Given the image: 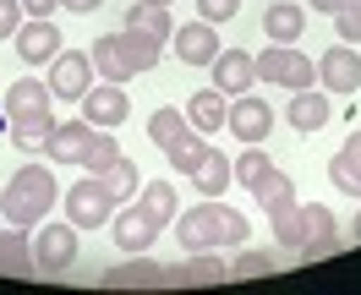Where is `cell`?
Returning <instances> with one entry per match:
<instances>
[{"label":"cell","instance_id":"cell-1","mask_svg":"<svg viewBox=\"0 0 361 295\" xmlns=\"http://www.w3.org/2000/svg\"><path fill=\"white\" fill-rule=\"evenodd\" d=\"M180 251H225V246H247V213H235L225 208L219 197H208V203L186 208L180 213Z\"/></svg>","mask_w":361,"mask_h":295},{"label":"cell","instance_id":"cell-2","mask_svg":"<svg viewBox=\"0 0 361 295\" xmlns=\"http://www.w3.org/2000/svg\"><path fill=\"white\" fill-rule=\"evenodd\" d=\"M55 208V164H23L6 192H0V213L6 225H23V230H39Z\"/></svg>","mask_w":361,"mask_h":295},{"label":"cell","instance_id":"cell-3","mask_svg":"<svg viewBox=\"0 0 361 295\" xmlns=\"http://www.w3.org/2000/svg\"><path fill=\"white\" fill-rule=\"evenodd\" d=\"M93 71L104 77V82H132L137 71H154L159 55H164V44H154V39H142V33H104V39H93Z\"/></svg>","mask_w":361,"mask_h":295},{"label":"cell","instance_id":"cell-4","mask_svg":"<svg viewBox=\"0 0 361 295\" xmlns=\"http://www.w3.org/2000/svg\"><path fill=\"white\" fill-rule=\"evenodd\" d=\"M257 82L285 88V93L317 88V61H312V55H301L295 44H269V55H257Z\"/></svg>","mask_w":361,"mask_h":295},{"label":"cell","instance_id":"cell-5","mask_svg":"<svg viewBox=\"0 0 361 295\" xmlns=\"http://www.w3.org/2000/svg\"><path fill=\"white\" fill-rule=\"evenodd\" d=\"M110 213H115V192L99 181V175H82V181L66 192V219L77 230H99Z\"/></svg>","mask_w":361,"mask_h":295},{"label":"cell","instance_id":"cell-6","mask_svg":"<svg viewBox=\"0 0 361 295\" xmlns=\"http://www.w3.org/2000/svg\"><path fill=\"white\" fill-rule=\"evenodd\" d=\"M88 88H93V55L88 49H61V55L49 61V93H55V104H61V99L77 104Z\"/></svg>","mask_w":361,"mask_h":295},{"label":"cell","instance_id":"cell-7","mask_svg":"<svg viewBox=\"0 0 361 295\" xmlns=\"http://www.w3.org/2000/svg\"><path fill=\"white\" fill-rule=\"evenodd\" d=\"M317 88L339 93V99L361 93V55H356V44H334V49L317 55Z\"/></svg>","mask_w":361,"mask_h":295},{"label":"cell","instance_id":"cell-8","mask_svg":"<svg viewBox=\"0 0 361 295\" xmlns=\"http://www.w3.org/2000/svg\"><path fill=\"white\" fill-rule=\"evenodd\" d=\"M33 263H39V273H66L71 263H77V225H55V219H44V230L33 235Z\"/></svg>","mask_w":361,"mask_h":295},{"label":"cell","instance_id":"cell-9","mask_svg":"<svg viewBox=\"0 0 361 295\" xmlns=\"http://www.w3.org/2000/svg\"><path fill=\"white\" fill-rule=\"evenodd\" d=\"M225 126L235 132V142H269L274 137V110H269V99H252V93H235L230 99V110H225Z\"/></svg>","mask_w":361,"mask_h":295},{"label":"cell","instance_id":"cell-10","mask_svg":"<svg viewBox=\"0 0 361 295\" xmlns=\"http://www.w3.org/2000/svg\"><path fill=\"white\" fill-rule=\"evenodd\" d=\"M99 132L104 126H93V120H55V132H49V142H44V153H49V164H82L88 159V148L99 142Z\"/></svg>","mask_w":361,"mask_h":295},{"label":"cell","instance_id":"cell-11","mask_svg":"<svg viewBox=\"0 0 361 295\" xmlns=\"http://www.w3.org/2000/svg\"><path fill=\"white\" fill-rule=\"evenodd\" d=\"M99 284H104V290H159V284H170V268L154 263L148 251H132V263L104 268V273H99Z\"/></svg>","mask_w":361,"mask_h":295},{"label":"cell","instance_id":"cell-12","mask_svg":"<svg viewBox=\"0 0 361 295\" xmlns=\"http://www.w3.org/2000/svg\"><path fill=\"white\" fill-rule=\"evenodd\" d=\"M17 61H27V66H49L61 49H66V39H61V27L49 23V17H27L23 27H17Z\"/></svg>","mask_w":361,"mask_h":295},{"label":"cell","instance_id":"cell-13","mask_svg":"<svg viewBox=\"0 0 361 295\" xmlns=\"http://www.w3.org/2000/svg\"><path fill=\"white\" fill-rule=\"evenodd\" d=\"M77 104H82V120L104 126V132H115V126L132 115V99H126V88H121V82H93Z\"/></svg>","mask_w":361,"mask_h":295},{"label":"cell","instance_id":"cell-14","mask_svg":"<svg viewBox=\"0 0 361 295\" xmlns=\"http://www.w3.org/2000/svg\"><path fill=\"white\" fill-rule=\"evenodd\" d=\"M208 71H214V88L225 93V99H235V93H252V82H257V55H247V49H219Z\"/></svg>","mask_w":361,"mask_h":295},{"label":"cell","instance_id":"cell-15","mask_svg":"<svg viewBox=\"0 0 361 295\" xmlns=\"http://www.w3.org/2000/svg\"><path fill=\"white\" fill-rule=\"evenodd\" d=\"M170 44H176V55L186 61V66H214V55H219V33H214V23H180L176 33H170Z\"/></svg>","mask_w":361,"mask_h":295},{"label":"cell","instance_id":"cell-16","mask_svg":"<svg viewBox=\"0 0 361 295\" xmlns=\"http://www.w3.org/2000/svg\"><path fill=\"white\" fill-rule=\"evenodd\" d=\"M186 181L197 186L203 197H219V192L235 181V170H230V159L219 153V148H214V142H203V148H197V159L186 164Z\"/></svg>","mask_w":361,"mask_h":295},{"label":"cell","instance_id":"cell-17","mask_svg":"<svg viewBox=\"0 0 361 295\" xmlns=\"http://www.w3.org/2000/svg\"><path fill=\"white\" fill-rule=\"evenodd\" d=\"M219 279H230V263L219 257V251H186L176 268H170V284H180V290H197V284H219Z\"/></svg>","mask_w":361,"mask_h":295},{"label":"cell","instance_id":"cell-18","mask_svg":"<svg viewBox=\"0 0 361 295\" xmlns=\"http://www.w3.org/2000/svg\"><path fill=\"white\" fill-rule=\"evenodd\" d=\"M329 120H334V104H329V93H323V88H301V93L290 99V126H295L301 137L323 132Z\"/></svg>","mask_w":361,"mask_h":295},{"label":"cell","instance_id":"cell-19","mask_svg":"<svg viewBox=\"0 0 361 295\" xmlns=\"http://www.w3.org/2000/svg\"><path fill=\"white\" fill-rule=\"evenodd\" d=\"M137 213L154 230H170L176 225V186L170 181H142L137 186Z\"/></svg>","mask_w":361,"mask_h":295},{"label":"cell","instance_id":"cell-20","mask_svg":"<svg viewBox=\"0 0 361 295\" xmlns=\"http://www.w3.org/2000/svg\"><path fill=\"white\" fill-rule=\"evenodd\" d=\"M329 181H334V192H345V197L361 203V132H350L345 148L329 159Z\"/></svg>","mask_w":361,"mask_h":295},{"label":"cell","instance_id":"cell-21","mask_svg":"<svg viewBox=\"0 0 361 295\" xmlns=\"http://www.w3.org/2000/svg\"><path fill=\"white\" fill-rule=\"evenodd\" d=\"M263 33H269V44H295L307 33V11L295 0H274L269 11H263Z\"/></svg>","mask_w":361,"mask_h":295},{"label":"cell","instance_id":"cell-22","mask_svg":"<svg viewBox=\"0 0 361 295\" xmlns=\"http://www.w3.org/2000/svg\"><path fill=\"white\" fill-rule=\"evenodd\" d=\"M33 110H55V93H49V82H39V77H17V82L6 88V120L33 115Z\"/></svg>","mask_w":361,"mask_h":295},{"label":"cell","instance_id":"cell-23","mask_svg":"<svg viewBox=\"0 0 361 295\" xmlns=\"http://www.w3.org/2000/svg\"><path fill=\"white\" fill-rule=\"evenodd\" d=\"M0 273H39V263H33V235H27L23 225L0 230Z\"/></svg>","mask_w":361,"mask_h":295},{"label":"cell","instance_id":"cell-24","mask_svg":"<svg viewBox=\"0 0 361 295\" xmlns=\"http://www.w3.org/2000/svg\"><path fill=\"white\" fill-rule=\"evenodd\" d=\"M11 126V148H23V153H39L55 132V110H33V115H17V120H6Z\"/></svg>","mask_w":361,"mask_h":295},{"label":"cell","instance_id":"cell-25","mask_svg":"<svg viewBox=\"0 0 361 295\" xmlns=\"http://www.w3.org/2000/svg\"><path fill=\"white\" fill-rule=\"evenodd\" d=\"M126 33H142V39H154V44H170L176 23H170L164 6H142V0H132V11H126Z\"/></svg>","mask_w":361,"mask_h":295},{"label":"cell","instance_id":"cell-26","mask_svg":"<svg viewBox=\"0 0 361 295\" xmlns=\"http://www.w3.org/2000/svg\"><path fill=\"white\" fill-rule=\"evenodd\" d=\"M225 93L219 88H203V93H192V99H186V120H192V126H197V132H219V126H225Z\"/></svg>","mask_w":361,"mask_h":295},{"label":"cell","instance_id":"cell-27","mask_svg":"<svg viewBox=\"0 0 361 295\" xmlns=\"http://www.w3.org/2000/svg\"><path fill=\"white\" fill-rule=\"evenodd\" d=\"M269 230H274V241H279L285 251H301V246H307V219H301V203L274 208V213H269Z\"/></svg>","mask_w":361,"mask_h":295},{"label":"cell","instance_id":"cell-28","mask_svg":"<svg viewBox=\"0 0 361 295\" xmlns=\"http://www.w3.org/2000/svg\"><path fill=\"white\" fill-rule=\"evenodd\" d=\"M154 235H159V230L148 225L137 208H126V213L115 219V241H121V251H148V246H154Z\"/></svg>","mask_w":361,"mask_h":295},{"label":"cell","instance_id":"cell-29","mask_svg":"<svg viewBox=\"0 0 361 295\" xmlns=\"http://www.w3.org/2000/svg\"><path fill=\"white\" fill-rule=\"evenodd\" d=\"M257 203H263V213H274V208H290L295 203V181L285 175V170H269L263 181H257V192H252Z\"/></svg>","mask_w":361,"mask_h":295},{"label":"cell","instance_id":"cell-30","mask_svg":"<svg viewBox=\"0 0 361 295\" xmlns=\"http://www.w3.org/2000/svg\"><path fill=\"white\" fill-rule=\"evenodd\" d=\"M99 181H104V186L115 192V203H126V197H137V186H142V170H137V164L126 159V153H121V159H115L110 170H99Z\"/></svg>","mask_w":361,"mask_h":295},{"label":"cell","instance_id":"cell-31","mask_svg":"<svg viewBox=\"0 0 361 295\" xmlns=\"http://www.w3.org/2000/svg\"><path fill=\"white\" fill-rule=\"evenodd\" d=\"M230 170H235V181L247 186V192H257V181L269 175L274 164H269V153H263V142H252V148L241 153V159H230Z\"/></svg>","mask_w":361,"mask_h":295},{"label":"cell","instance_id":"cell-32","mask_svg":"<svg viewBox=\"0 0 361 295\" xmlns=\"http://www.w3.org/2000/svg\"><path fill=\"white\" fill-rule=\"evenodd\" d=\"M180 126H186V115H180V110H170V104L148 115V137L159 142V153H164V148H170V142L180 137Z\"/></svg>","mask_w":361,"mask_h":295},{"label":"cell","instance_id":"cell-33","mask_svg":"<svg viewBox=\"0 0 361 295\" xmlns=\"http://www.w3.org/2000/svg\"><path fill=\"white\" fill-rule=\"evenodd\" d=\"M230 273H235V279H263V273H279V268H274V257H269V251L235 246V263H230Z\"/></svg>","mask_w":361,"mask_h":295},{"label":"cell","instance_id":"cell-34","mask_svg":"<svg viewBox=\"0 0 361 295\" xmlns=\"http://www.w3.org/2000/svg\"><path fill=\"white\" fill-rule=\"evenodd\" d=\"M197 137H203V132H197V126H192V120H186V126H180V137H176V142H170V148H164V159L176 164L180 175H186V164L197 159V148H203V142H197Z\"/></svg>","mask_w":361,"mask_h":295},{"label":"cell","instance_id":"cell-35","mask_svg":"<svg viewBox=\"0 0 361 295\" xmlns=\"http://www.w3.org/2000/svg\"><path fill=\"white\" fill-rule=\"evenodd\" d=\"M334 27H339V44H361V0H345V6H339Z\"/></svg>","mask_w":361,"mask_h":295},{"label":"cell","instance_id":"cell-36","mask_svg":"<svg viewBox=\"0 0 361 295\" xmlns=\"http://www.w3.org/2000/svg\"><path fill=\"white\" fill-rule=\"evenodd\" d=\"M115 159H121V148H115V137H110V132H99V142L88 148V159H82V170H88V175H99V170H110Z\"/></svg>","mask_w":361,"mask_h":295},{"label":"cell","instance_id":"cell-37","mask_svg":"<svg viewBox=\"0 0 361 295\" xmlns=\"http://www.w3.org/2000/svg\"><path fill=\"white\" fill-rule=\"evenodd\" d=\"M339 246H345V235H339V230H329V235H307L301 257H307V263H312V257H334Z\"/></svg>","mask_w":361,"mask_h":295},{"label":"cell","instance_id":"cell-38","mask_svg":"<svg viewBox=\"0 0 361 295\" xmlns=\"http://www.w3.org/2000/svg\"><path fill=\"white\" fill-rule=\"evenodd\" d=\"M301 219H307V235H329V230H339L334 213H329L323 203H301Z\"/></svg>","mask_w":361,"mask_h":295},{"label":"cell","instance_id":"cell-39","mask_svg":"<svg viewBox=\"0 0 361 295\" xmlns=\"http://www.w3.org/2000/svg\"><path fill=\"white\" fill-rule=\"evenodd\" d=\"M27 23L23 0H0V39H17V27Z\"/></svg>","mask_w":361,"mask_h":295},{"label":"cell","instance_id":"cell-40","mask_svg":"<svg viewBox=\"0 0 361 295\" xmlns=\"http://www.w3.org/2000/svg\"><path fill=\"white\" fill-rule=\"evenodd\" d=\"M197 11H203V23H230V17H235V11H241V0H197Z\"/></svg>","mask_w":361,"mask_h":295},{"label":"cell","instance_id":"cell-41","mask_svg":"<svg viewBox=\"0 0 361 295\" xmlns=\"http://www.w3.org/2000/svg\"><path fill=\"white\" fill-rule=\"evenodd\" d=\"M55 6H61V0H23V11H27V17H49Z\"/></svg>","mask_w":361,"mask_h":295},{"label":"cell","instance_id":"cell-42","mask_svg":"<svg viewBox=\"0 0 361 295\" xmlns=\"http://www.w3.org/2000/svg\"><path fill=\"white\" fill-rule=\"evenodd\" d=\"M61 6H66V11H77V17H88V11H99L104 0H61Z\"/></svg>","mask_w":361,"mask_h":295},{"label":"cell","instance_id":"cell-43","mask_svg":"<svg viewBox=\"0 0 361 295\" xmlns=\"http://www.w3.org/2000/svg\"><path fill=\"white\" fill-rule=\"evenodd\" d=\"M339 6H345V0H312V11H329V17H334Z\"/></svg>","mask_w":361,"mask_h":295},{"label":"cell","instance_id":"cell-44","mask_svg":"<svg viewBox=\"0 0 361 295\" xmlns=\"http://www.w3.org/2000/svg\"><path fill=\"white\" fill-rule=\"evenodd\" d=\"M350 235H356V241H361V213H356V219H350Z\"/></svg>","mask_w":361,"mask_h":295},{"label":"cell","instance_id":"cell-45","mask_svg":"<svg viewBox=\"0 0 361 295\" xmlns=\"http://www.w3.org/2000/svg\"><path fill=\"white\" fill-rule=\"evenodd\" d=\"M142 6H170V0H142Z\"/></svg>","mask_w":361,"mask_h":295}]
</instances>
